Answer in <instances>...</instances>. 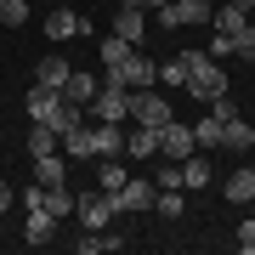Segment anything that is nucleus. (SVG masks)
I'll list each match as a JSON object with an SVG mask.
<instances>
[{
    "label": "nucleus",
    "instance_id": "nucleus-35",
    "mask_svg": "<svg viewBox=\"0 0 255 255\" xmlns=\"http://www.w3.org/2000/svg\"><path fill=\"white\" fill-rule=\"evenodd\" d=\"M119 6H142V0H119Z\"/></svg>",
    "mask_w": 255,
    "mask_h": 255
},
{
    "label": "nucleus",
    "instance_id": "nucleus-11",
    "mask_svg": "<svg viewBox=\"0 0 255 255\" xmlns=\"http://www.w3.org/2000/svg\"><path fill=\"white\" fill-rule=\"evenodd\" d=\"M153 153H159V130L130 119V130H125V159H153Z\"/></svg>",
    "mask_w": 255,
    "mask_h": 255
},
{
    "label": "nucleus",
    "instance_id": "nucleus-28",
    "mask_svg": "<svg viewBox=\"0 0 255 255\" xmlns=\"http://www.w3.org/2000/svg\"><path fill=\"white\" fill-rule=\"evenodd\" d=\"M0 23H6V28H23L28 23V0H0Z\"/></svg>",
    "mask_w": 255,
    "mask_h": 255
},
{
    "label": "nucleus",
    "instance_id": "nucleus-12",
    "mask_svg": "<svg viewBox=\"0 0 255 255\" xmlns=\"http://www.w3.org/2000/svg\"><path fill=\"white\" fill-rule=\"evenodd\" d=\"M23 238H28V244H51V238H57V216H51L46 204H34V210H28V221H23Z\"/></svg>",
    "mask_w": 255,
    "mask_h": 255
},
{
    "label": "nucleus",
    "instance_id": "nucleus-20",
    "mask_svg": "<svg viewBox=\"0 0 255 255\" xmlns=\"http://www.w3.org/2000/svg\"><path fill=\"white\" fill-rule=\"evenodd\" d=\"M250 193H255V170L244 164V170L227 176V204H250Z\"/></svg>",
    "mask_w": 255,
    "mask_h": 255
},
{
    "label": "nucleus",
    "instance_id": "nucleus-9",
    "mask_svg": "<svg viewBox=\"0 0 255 255\" xmlns=\"http://www.w3.org/2000/svg\"><path fill=\"white\" fill-rule=\"evenodd\" d=\"M74 34H91V17H80V11H68V6H51L46 11V40H74Z\"/></svg>",
    "mask_w": 255,
    "mask_h": 255
},
{
    "label": "nucleus",
    "instance_id": "nucleus-33",
    "mask_svg": "<svg viewBox=\"0 0 255 255\" xmlns=\"http://www.w3.org/2000/svg\"><path fill=\"white\" fill-rule=\"evenodd\" d=\"M142 6H153V11H159V6H170V0H142Z\"/></svg>",
    "mask_w": 255,
    "mask_h": 255
},
{
    "label": "nucleus",
    "instance_id": "nucleus-29",
    "mask_svg": "<svg viewBox=\"0 0 255 255\" xmlns=\"http://www.w3.org/2000/svg\"><path fill=\"white\" fill-rule=\"evenodd\" d=\"M233 238H238V250H244V255H255V216H250V221H244V227H238Z\"/></svg>",
    "mask_w": 255,
    "mask_h": 255
},
{
    "label": "nucleus",
    "instance_id": "nucleus-6",
    "mask_svg": "<svg viewBox=\"0 0 255 255\" xmlns=\"http://www.w3.org/2000/svg\"><path fill=\"white\" fill-rule=\"evenodd\" d=\"M210 17H216L210 0H170V6H159V23L164 28H193V23H210Z\"/></svg>",
    "mask_w": 255,
    "mask_h": 255
},
{
    "label": "nucleus",
    "instance_id": "nucleus-1",
    "mask_svg": "<svg viewBox=\"0 0 255 255\" xmlns=\"http://www.w3.org/2000/svg\"><path fill=\"white\" fill-rule=\"evenodd\" d=\"M182 91L210 108L216 97H227V68H221L210 51H193V68H187V85H182Z\"/></svg>",
    "mask_w": 255,
    "mask_h": 255
},
{
    "label": "nucleus",
    "instance_id": "nucleus-23",
    "mask_svg": "<svg viewBox=\"0 0 255 255\" xmlns=\"http://www.w3.org/2000/svg\"><path fill=\"white\" fill-rule=\"evenodd\" d=\"M125 176H130V170H125V153H119V159H102V164H97V187H102V193H114L119 182H125Z\"/></svg>",
    "mask_w": 255,
    "mask_h": 255
},
{
    "label": "nucleus",
    "instance_id": "nucleus-18",
    "mask_svg": "<svg viewBox=\"0 0 255 255\" xmlns=\"http://www.w3.org/2000/svg\"><path fill=\"white\" fill-rule=\"evenodd\" d=\"M40 204H46L51 216L63 221V216H74V204H80V193H74V187L63 182V187H46V193H40Z\"/></svg>",
    "mask_w": 255,
    "mask_h": 255
},
{
    "label": "nucleus",
    "instance_id": "nucleus-13",
    "mask_svg": "<svg viewBox=\"0 0 255 255\" xmlns=\"http://www.w3.org/2000/svg\"><path fill=\"white\" fill-rule=\"evenodd\" d=\"M40 125H51L57 136H68L74 125H85V108H80V102H68V97H57V108H51L46 119H40Z\"/></svg>",
    "mask_w": 255,
    "mask_h": 255
},
{
    "label": "nucleus",
    "instance_id": "nucleus-24",
    "mask_svg": "<svg viewBox=\"0 0 255 255\" xmlns=\"http://www.w3.org/2000/svg\"><path fill=\"white\" fill-rule=\"evenodd\" d=\"M57 97H63V91H46V85H34V91L23 97V102H28V119H34V125H40V119H46V114L57 108Z\"/></svg>",
    "mask_w": 255,
    "mask_h": 255
},
{
    "label": "nucleus",
    "instance_id": "nucleus-25",
    "mask_svg": "<svg viewBox=\"0 0 255 255\" xmlns=\"http://www.w3.org/2000/svg\"><path fill=\"white\" fill-rule=\"evenodd\" d=\"M130 51H136V46H125V40H114V34H108V40L97 46V57H102V74H114V68L130 57Z\"/></svg>",
    "mask_w": 255,
    "mask_h": 255
},
{
    "label": "nucleus",
    "instance_id": "nucleus-34",
    "mask_svg": "<svg viewBox=\"0 0 255 255\" xmlns=\"http://www.w3.org/2000/svg\"><path fill=\"white\" fill-rule=\"evenodd\" d=\"M233 6H244V11H255V0H233Z\"/></svg>",
    "mask_w": 255,
    "mask_h": 255
},
{
    "label": "nucleus",
    "instance_id": "nucleus-2",
    "mask_svg": "<svg viewBox=\"0 0 255 255\" xmlns=\"http://www.w3.org/2000/svg\"><path fill=\"white\" fill-rule=\"evenodd\" d=\"M85 108H91V119H102V125H130V85L102 80V91L85 102Z\"/></svg>",
    "mask_w": 255,
    "mask_h": 255
},
{
    "label": "nucleus",
    "instance_id": "nucleus-21",
    "mask_svg": "<svg viewBox=\"0 0 255 255\" xmlns=\"http://www.w3.org/2000/svg\"><path fill=\"white\" fill-rule=\"evenodd\" d=\"M97 91H102V85L91 80V74H68V85H63V97H68V102H80V108H85Z\"/></svg>",
    "mask_w": 255,
    "mask_h": 255
},
{
    "label": "nucleus",
    "instance_id": "nucleus-22",
    "mask_svg": "<svg viewBox=\"0 0 255 255\" xmlns=\"http://www.w3.org/2000/svg\"><path fill=\"white\" fill-rule=\"evenodd\" d=\"M57 147H63V136H57L51 125H34V130H28V159H40V153H57Z\"/></svg>",
    "mask_w": 255,
    "mask_h": 255
},
{
    "label": "nucleus",
    "instance_id": "nucleus-38",
    "mask_svg": "<svg viewBox=\"0 0 255 255\" xmlns=\"http://www.w3.org/2000/svg\"><path fill=\"white\" fill-rule=\"evenodd\" d=\"M46 6H51V0H46Z\"/></svg>",
    "mask_w": 255,
    "mask_h": 255
},
{
    "label": "nucleus",
    "instance_id": "nucleus-31",
    "mask_svg": "<svg viewBox=\"0 0 255 255\" xmlns=\"http://www.w3.org/2000/svg\"><path fill=\"white\" fill-rule=\"evenodd\" d=\"M210 57H216V63H221V57H233V40H227V34H216V40H210Z\"/></svg>",
    "mask_w": 255,
    "mask_h": 255
},
{
    "label": "nucleus",
    "instance_id": "nucleus-17",
    "mask_svg": "<svg viewBox=\"0 0 255 255\" xmlns=\"http://www.w3.org/2000/svg\"><path fill=\"white\" fill-rule=\"evenodd\" d=\"M68 63H63V57H40V74H34V85H46V91H63V85H68Z\"/></svg>",
    "mask_w": 255,
    "mask_h": 255
},
{
    "label": "nucleus",
    "instance_id": "nucleus-3",
    "mask_svg": "<svg viewBox=\"0 0 255 255\" xmlns=\"http://www.w3.org/2000/svg\"><path fill=\"white\" fill-rule=\"evenodd\" d=\"M153 193H159L153 182H142V176H125V182L108 193V199H114V216H130V210L142 216V210H153Z\"/></svg>",
    "mask_w": 255,
    "mask_h": 255
},
{
    "label": "nucleus",
    "instance_id": "nucleus-37",
    "mask_svg": "<svg viewBox=\"0 0 255 255\" xmlns=\"http://www.w3.org/2000/svg\"><path fill=\"white\" fill-rule=\"evenodd\" d=\"M250 28H255V17H250Z\"/></svg>",
    "mask_w": 255,
    "mask_h": 255
},
{
    "label": "nucleus",
    "instance_id": "nucleus-36",
    "mask_svg": "<svg viewBox=\"0 0 255 255\" xmlns=\"http://www.w3.org/2000/svg\"><path fill=\"white\" fill-rule=\"evenodd\" d=\"M250 204H255V193H250Z\"/></svg>",
    "mask_w": 255,
    "mask_h": 255
},
{
    "label": "nucleus",
    "instance_id": "nucleus-10",
    "mask_svg": "<svg viewBox=\"0 0 255 255\" xmlns=\"http://www.w3.org/2000/svg\"><path fill=\"white\" fill-rule=\"evenodd\" d=\"M114 40H125V46H142V40H147L142 6H119V11H114Z\"/></svg>",
    "mask_w": 255,
    "mask_h": 255
},
{
    "label": "nucleus",
    "instance_id": "nucleus-16",
    "mask_svg": "<svg viewBox=\"0 0 255 255\" xmlns=\"http://www.w3.org/2000/svg\"><path fill=\"white\" fill-rule=\"evenodd\" d=\"M34 182H40V187H63V182H68L63 153H40V159H34Z\"/></svg>",
    "mask_w": 255,
    "mask_h": 255
},
{
    "label": "nucleus",
    "instance_id": "nucleus-32",
    "mask_svg": "<svg viewBox=\"0 0 255 255\" xmlns=\"http://www.w3.org/2000/svg\"><path fill=\"white\" fill-rule=\"evenodd\" d=\"M11 193H17V187H6V182H0V216L11 210Z\"/></svg>",
    "mask_w": 255,
    "mask_h": 255
},
{
    "label": "nucleus",
    "instance_id": "nucleus-15",
    "mask_svg": "<svg viewBox=\"0 0 255 255\" xmlns=\"http://www.w3.org/2000/svg\"><path fill=\"white\" fill-rule=\"evenodd\" d=\"M221 147H233V153H250V147H255V130L244 125V119H221Z\"/></svg>",
    "mask_w": 255,
    "mask_h": 255
},
{
    "label": "nucleus",
    "instance_id": "nucleus-14",
    "mask_svg": "<svg viewBox=\"0 0 255 255\" xmlns=\"http://www.w3.org/2000/svg\"><path fill=\"white\" fill-rule=\"evenodd\" d=\"M210 23H216V34H244V28H250V11H244V6H233V0H221Z\"/></svg>",
    "mask_w": 255,
    "mask_h": 255
},
{
    "label": "nucleus",
    "instance_id": "nucleus-27",
    "mask_svg": "<svg viewBox=\"0 0 255 255\" xmlns=\"http://www.w3.org/2000/svg\"><path fill=\"white\" fill-rule=\"evenodd\" d=\"M193 142H199V147H221V119H216V114H204L199 125H193Z\"/></svg>",
    "mask_w": 255,
    "mask_h": 255
},
{
    "label": "nucleus",
    "instance_id": "nucleus-19",
    "mask_svg": "<svg viewBox=\"0 0 255 255\" xmlns=\"http://www.w3.org/2000/svg\"><path fill=\"white\" fill-rule=\"evenodd\" d=\"M182 187H210V159L204 153H187L182 159Z\"/></svg>",
    "mask_w": 255,
    "mask_h": 255
},
{
    "label": "nucleus",
    "instance_id": "nucleus-4",
    "mask_svg": "<svg viewBox=\"0 0 255 255\" xmlns=\"http://www.w3.org/2000/svg\"><path fill=\"white\" fill-rule=\"evenodd\" d=\"M130 119L136 125H164V119H176V108H170V97H159L153 85H142V91H130Z\"/></svg>",
    "mask_w": 255,
    "mask_h": 255
},
{
    "label": "nucleus",
    "instance_id": "nucleus-26",
    "mask_svg": "<svg viewBox=\"0 0 255 255\" xmlns=\"http://www.w3.org/2000/svg\"><path fill=\"white\" fill-rule=\"evenodd\" d=\"M187 68H193V51H182V57H170V63L159 68V80H164V85H187Z\"/></svg>",
    "mask_w": 255,
    "mask_h": 255
},
{
    "label": "nucleus",
    "instance_id": "nucleus-7",
    "mask_svg": "<svg viewBox=\"0 0 255 255\" xmlns=\"http://www.w3.org/2000/svg\"><path fill=\"white\" fill-rule=\"evenodd\" d=\"M102 80H114V85H130V91H142V85H159V63H147V57L130 51L125 63H119L114 74H102Z\"/></svg>",
    "mask_w": 255,
    "mask_h": 255
},
{
    "label": "nucleus",
    "instance_id": "nucleus-8",
    "mask_svg": "<svg viewBox=\"0 0 255 255\" xmlns=\"http://www.w3.org/2000/svg\"><path fill=\"white\" fill-rule=\"evenodd\" d=\"M74 216H80L85 221V233H102V227H108V221H114V199H108V193H80V204H74Z\"/></svg>",
    "mask_w": 255,
    "mask_h": 255
},
{
    "label": "nucleus",
    "instance_id": "nucleus-5",
    "mask_svg": "<svg viewBox=\"0 0 255 255\" xmlns=\"http://www.w3.org/2000/svg\"><path fill=\"white\" fill-rule=\"evenodd\" d=\"M159 153L176 159V164H182L187 153H199V142H193V125H187V119H164V125H159Z\"/></svg>",
    "mask_w": 255,
    "mask_h": 255
},
{
    "label": "nucleus",
    "instance_id": "nucleus-30",
    "mask_svg": "<svg viewBox=\"0 0 255 255\" xmlns=\"http://www.w3.org/2000/svg\"><path fill=\"white\" fill-rule=\"evenodd\" d=\"M153 187H182V164L170 159V164H164V170H159V182H153Z\"/></svg>",
    "mask_w": 255,
    "mask_h": 255
}]
</instances>
